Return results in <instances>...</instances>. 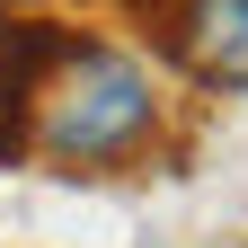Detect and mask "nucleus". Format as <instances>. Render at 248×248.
I'll return each mask as SVG.
<instances>
[{
    "mask_svg": "<svg viewBox=\"0 0 248 248\" xmlns=\"http://www.w3.org/2000/svg\"><path fill=\"white\" fill-rule=\"evenodd\" d=\"M151 133H160V71L124 45L62 36L18 107V151H36L53 169H115L151 151Z\"/></svg>",
    "mask_w": 248,
    "mask_h": 248,
    "instance_id": "1",
    "label": "nucleus"
},
{
    "mask_svg": "<svg viewBox=\"0 0 248 248\" xmlns=\"http://www.w3.org/2000/svg\"><path fill=\"white\" fill-rule=\"evenodd\" d=\"M177 45L213 89H248V0H186Z\"/></svg>",
    "mask_w": 248,
    "mask_h": 248,
    "instance_id": "2",
    "label": "nucleus"
}]
</instances>
